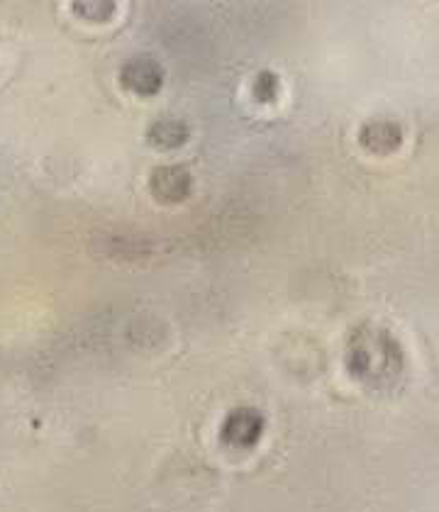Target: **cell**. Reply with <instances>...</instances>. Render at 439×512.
<instances>
[{"instance_id": "obj_5", "label": "cell", "mask_w": 439, "mask_h": 512, "mask_svg": "<svg viewBox=\"0 0 439 512\" xmlns=\"http://www.w3.org/2000/svg\"><path fill=\"white\" fill-rule=\"evenodd\" d=\"M279 88H281L279 76L271 74V71H261V74L257 76V81H254L252 93L259 103H271V100L279 96Z\"/></svg>"}, {"instance_id": "obj_2", "label": "cell", "mask_w": 439, "mask_h": 512, "mask_svg": "<svg viewBox=\"0 0 439 512\" xmlns=\"http://www.w3.org/2000/svg\"><path fill=\"white\" fill-rule=\"evenodd\" d=\"M149 188H152L154 198H157L159 203H183V200L191 196L193 176L186 166L164 164L152 171V176H149Z\"/></svg>"}, {"instance_id": "obj_4", "label": "cell", "mask_w": 439, "mask_h": 512, "mask_svg": "<svg viewBox=\"0 0 439 512\" xmlns=\"http://www.w3.org/2000/svg\"><path fill=\"white\" fill-rule=\"evenodd\" d=\"M188 125L179 118H159L149 127L147 139L157 149H179L188 142Z\"/></svg>"}, {"instance_id": "obj_3", "label": "cell", "mask_w": 439, "mask_h": 512, "mask_svg": "<svg viewBox=\"0 0 439 512\" xmlns=\"http://www.w3.org/2000/svg\"><path fill=\"white\" fill-rule=\"evenodd\" d=\"M403 127L396 120L388 118H374L364 122L359 130V144L371 154H393L403 147Z\"/></svg>"}, {"instance_id": "obj_1", "label": "cell", "mask_w": 439, "mask_h": 512, "mask_svg": "<svg viewBox=\"0 0 439 512\" xmlns=\"http://www.w3.org/2000/svg\"><path fill=\"white\" fill-rule=\"evenodd\" d=\"M120 83L122 88L137 93V96H154L164 86V69L157 59L140 54L122 64Z\"/></svg>"}]
</instances>
